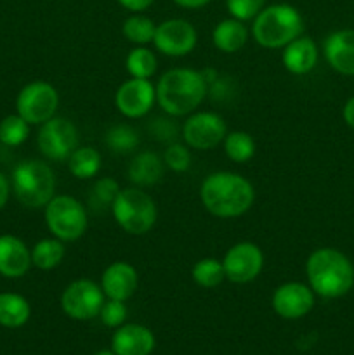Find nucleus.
<instances>
[{
  "instance_id": "nucleus-29",
  "label": "nucleus",
  "mask_w": 354,
  "mask_h": 355,
  "mask_svg": "<svg viewBox=\"0 0 354 355\" xmlns=\"http://www.w3.org/2000/svg\"><path fill=\"white\" fill-rule=\"evenodd\" d=\"M191 277H193V281L198 286L205 288V290L217 288L226 279L222 260L214 259V257L198 260L193 266V269H191Z\"/></svg>"
},
{
  "instance_id": "nucleus-1",
  "label": "nucleus",
  "mask_w": 354,
  "mask_h": 355,
  "mask_svg": "<svg viewBox=\"0 0 354 355\" xmlns=\"http://www.w3.org/2000/svg\"><path fill=\"white\" fill-rule=\"evenodd\" d=\"M200 201L217 218H238L252 208L255 189L246 177L236 172L208 173L200 186Z\"/></svg>"
},
{
  "instance_id": "nucleus-9",
  "label": "nucleus",
  "mask_w": 354,
  "mask_h": 355,
  "mask_svg": "<svg viewBox=\"0 0 354 355\" xmlns=\"http://www.w3.org/2000/svg\"><path fill=\"white\" fill-rule=\"evenodd\" d=\"M104 302L106 297L101 284L92 279H75L62 290L59 304L69 319L90 321L99 315Z\"/></svg>"
},
{
  "instance_id": "nucleus-22",
  "label": "nucleus",
  "mask_w": 354,
  "mask_h": 355,
  "mask_svg": "<svg viewBox=\"0 0 354 355\" xmlns=\"http://www.w3.org/2000/svg\"><path fill=\"white\" fill-rule=\"evenodd\" d=\"M163 168L165 163L163 158H160L156 153L153 151H142L132 158L130 165H128V179L134 186L137 187H148L155 186L160 179L163 177Z\"/></svg>"
},
{
  "instance_id": "nucleus-13",
  "label": "nucleus",
  "mask_w": 354,
  "mask_h": 355,
  "mask_svg": "<svg viewBox=\"0 0 354 355\" xmlns=\"http://www.w3.org/2000/svg\"><path fill=\"white\" fill-rule=\"evenodd\" d=\"M222 267H224L226 279L231 283H252L264 269V253L255 243L239 241L233 245L222 257Z\"/></svg>"
},
{
  "instance_id": "nucleus-32",
  "label": "nucleus",
  "mask_w": 354,
  "mask_h": 355,
  "mask_svg": "<svg viewBox=\"0 0 354 355\" xmlns=\"http://www.w3.org/2000/svg\"><path fill=\"white\" fill-rule=\"evenodd\" d=\"M31 125L24 121L19 114H9L0 121V142L9 148H17L30 135Z\"/></svg>"
},
{
  "instance_id": "nucleus-25",
  "label": "nucleus",
  "mask_w": 354,
  "mask_h": 355,
  "mask_svg": "<svg viewBox=\"0 0 354 355\" xmlns=\"http://www.w3.org/2000/svg\"><path fill=\"white\" fill-rule=\"evenodd\" d=\"M66 257L65 241L58 238H44L31 248V263L38 270H52L62 263Z\"/></svg>"
},
{
  "instance_id": "nucleus-15",
  "label": "nucleus",
  "mask_w": 354,
  "mask_h": 355,
  "mask_svg": "<svg viewBox=\"0 0 354 355\" xmlns=\"http://www.w3.org/2000/svg\"><path fill=\"white\" fill-rule=\"evenodd\" d=\"M273 304L274 312L280 318L288 319V321H295L309 312L314 307V291L311 290L309 284L298 283V281H288V283L280 284L273 293Z\"/></svg>"
},
{
  "instance_id": "nucleus-35",
  "label": "nucleus",
  "mask_w": 354,
  "mask_h": 355,
  "mask_svg": "<svg viewBox=\"0 0 354 355\" xmlns=\"http://www.w3.org/2000/svg\"><path fill=\"white\" fill-rule=\"evenodd\" d=\"M127 314L128 312L127 307H125V302L110 300L108 298L103 304V307H101L99 318L106 328H120L127 321Z\"/></svg>"
},
{
  "instance_id": "nucleus-16",
  "label": "nucleus",
  "mask_w": 354,
  "mask_h": 355,
  "mask_svg": "<svg viewBox=\"0 0 354 355\" xmlns=\"http://www.w3.org/2000/svg\"><path fill=\"white\" fill-rule=\"evenodd\" d=\"M99 284L103 288V293L106 298H110V300L127 302L137 291V269L132 263L125 262V260H117V262L110 263L103 270Z\"/></svg>"
},
{
  "instance_id": "nucleus-24",
  "label": "nucleus",
  "mask_w": 354,
  "mask_h": 355,
  "mask_svg": "<svg viewBox=\"0 0 354 355\" xmlns=\"http://www.w3.org/2000/svg\"><path fill=\"white\" fill-rule=\"evenodd\" d=\"M31 307L23 295L0 293V326L9 329L21 328L28 322Z\"/></svg>"
},
{
  "instance_id": "nucleus-27",
  "label": "nucleus",
  "mask_w": 354,
  "mask_h": 355,
  "mask_svg": "<svg viewBox=\"0 0 354 355\" xmlns=\"http://www.w3.org/2000/svg\"><path fill=\"white\" fill-rule=\"evenodd\" d=\"M156 23L151 17L144 16L142 12L130 14L121 24V33L130 44L134 45H148L153 44L155 38Z\"/></svg>"
},
{
  "instance_id": "nucleus-28",
  "label": "nucleus",
  "mask_w": 354,
  "mask_h": 355,
  "mask_svg": "<svg viewBox=\"0 0 354 355\" xmlns=\"http://www.w3.org/2000/svg\"><path fill=\"white\" fill-rule=\"evenodd\" d=\"M224 153L233 163H246L255 156V141L245 130L228 132L222 141Z\"/></svg>"
},
{
  "instance_id": "nucleus-11",
  "label": "nucleus",
  "mask_w": 354,
  "mask_h": 355,
  "mask_svg": "<svg viewBox=\"0 0 354 355\" xmlns=\"http://www.w3.org/2000/svg\"><path fill=\"white\" fill-rule=\"evenodd\" d=\"M184 144L189 149L208 151L224 141L228 134V125L221 114L214 111H194L187 114L186 121L180 128Z\"/></svg>"
},
{
  "instance_id": "nucleus-36",
  "label": "nucleus",
  "mask_w": 354,
  "mask_h": 355,
  "mask_svg": "<svg viewBox=\"0 0 354 355\" xmlns=\"http://www.w3.org/2000/svg\"><path fill=\"white\" fill-rule=\"evenodd\" d=\"M151 130L158 141H172L177 128L176 125L172 123V120H162V118H158V120H155V123H153Z\"/></svg>"
},
{
  "instance_id": "nucleus-5",
  "label": "nucleus",
  "mask_w": 354,
  "mask_h": 355,
  "mask_svg": "<svg viewBox=\"0 0 354 355\" xmlns=\"http://www.w3.org/2000/svg\"><path fill=\"white\" fill-rule=\"evenodd\" d=\"M10 189L23 207L45 208L56 196L54 170L42 159H24L12 170Z\"/></svg>"
},
{
  "instance_id": "nucleus-6",
  "label": "nucleus",
  "mask_w": 354,
  "mask_h": 355,
  "mask_svg": "<svg viewBox=\"0 0 354 355\" xmlns=\"http://www.w3.org/2000/svg\"><path fill=\"white\" fill-rule=\"evenodd\" d=\"M111 215L124 232L130 236H144L158 220L155 200L141 187H125L111 205Z\"/></svg>"
},
{
  "instance_id": "nucleus-41",
  "label": "nucleus",
  "mask_w": 354,
  "mask_h": 355,
  "mask_svg": "<svg viewBox=\"0 0 354 355\" xmlns=\"http://www.w3.org/2000/svg\"><path fill=\"white\" fill-rule=\"evenodd\" d=\"M94 355H117L113 352V350H101V352H97V354H94Z\"/></svg>"
},
{
  "instance_id": "nucleus-37",
  "label": "nucleus",
  "mask_w": 354,
  "mask_h": 355,
  "mask_svg": "<svg viewBox=\"0 0 354 355\" xmlns=\"http://www.w3.org/2000/svg\"><path fill=\"white\" fill-rule=\"evenodd\" d=\"M124 9H127L128 12L135 14V12H144L146 9L155 3V0H117Z\"/></svg>"
},
{
  "instance_id": "nucleus-19",
  "label": "nucleus",
  "mask_w": 354,
  "mask_h": 355,
  "mask_svg": "<svg viewBox=\"0 0 354 355\" xmlns=\"http://www.w3.org/2000/svg\"><path fill=\"white\" fill-rule=\"evenodd\" d=\"M281 62L292 75H307L318 64V45L307 35H301L281 49Z\"/></svg>"
},
{
  "instance_id": "nucleus-4",
  "label": "nucleus",
  "mask_w": 354,
  "mask_h": 355,
  "mask_svg": "<svg viewBox=\"0 0 354 355\" xmlns=\"http://www.w3.org/2000/svg\"><path fill=\"white\" fill-rule=\"evenodd\" d=\"M252 38L264 49H283L304 33V17L290 3L267 6L252 19Z\"/></svg>"
},
{
  "instance_id": "nucleus-17",
  "label": "nucleus",
  "mask_w": 354,
  "mask_h": 355,
  "mask_svg": "<svg viewBox=\"0 0 354 355\" xmlns=\"http://www.w3.org/2000/svg\"><path fill=\"white\" fill-rule=\"evenodd\" d=\"M31 266V250L23 239L12 234L0 236V276L19 279L26 276Z\"/></svg>"
},
{
  "instance_id": "nucleus-20",
  "label": "nucleus",
  "mask_w": 354,
  "mask_h": 355,
  "mask_svg": "<svg viewBox=\"0 0 354 355\" xmlns=\"http://www.w3.org/2000/svg\"><path fill=\"white\" fill-rule=\"evenodd\" d=\"M155 349V335L142 324H121L111 338L117 355H149Z\"/></svg>"
},
{
  "instance_id": "nucleus-23",
  "label": "nucleus",
  "mask_w": 354,
  "mask_h": 355,
  "mask_svg": "<svg viewBox=\"0 0 354 355\" xmlns=\"http://www.w3.org/2000/svg\"><path fill=\"white\" fill-rule=\"evenodd\" d=\"M69 173L75 179L80 180H89L99 173L101 165H103V158L97 149L92 146H78L71 155L66 159Z\"/></svg>"
},
{
  "instance_id": "nucleus-8",
  "label": "nucleus",
  "mask_w": 354,
  "mask_h": 355,
  "mask_svg": "<svg viewBox=\"0 0 354 355\" xmlns=\"http://www.w3.org/2000/svg\"><path fill=\"white\" fill-rule=\"evenodd\" d=\"M59 107V92L52 83L35 80L26 83L16 97V111L30 125H42L52 116Z\"/></svg>"
},
{
  "instance_id": "nucleus-10",
  "label": "nucleus",
  "mask_w": 354,
  "mask_h": 355,
  "mask_svg": "<svg viewBox=\"0 0 354 355\" xmlns=\"http://www.w3.org/2000/svg\"><path fill=\"white\" fill-rule=\"evenodd\" d=\"M37 144L42 155L51 162H66L78 148V128L65 116H52L40 125Z\"/></svg>"
},
{
  "instance_id": "nucleus-3",
  "label": "nucleus",
  "mask_w": 354,
  "mask_h": 355,
  "mask_svg": "<svg viewBox=\"0 0 354 355\" xmlns=\"http://www.w3.org/2000/svg\"><path fill=\"white\" fill-rule=\"evenodd\" d=\"M305 276L314 295L340 298L354 286V266L349 257L335 248H318L307 257Z\"/></svg>"
},
{
  "instance_id": "nucleus-26",
  "label": "nucleus",
  "mask_w": 354,
  "mask_h": 355,
  "mask_svg": "<svg viewBox=\"0 0 354 355\" xmlns=\"http://www.w3.org/2000/svg\"><path fill=\"white\" fill-rule=\"evenodd\" d=\"M125 69L132 78L149 80L158 69V59L146 45H135L125 58Z\"/></svg>"
},
{
  "instance_id": "nucleus-40",
  "label": "nucleus",
  "mask_w": 354,
  "mask_h": 355,
  "mask_svg": "<svg viewBox=\"0 0 354 355\" xmlns=\"http://www.w3.org/2000/svg\"><path fill=\"white\" fill-rule=\"evenodd\" d=\"M342 116H344V121H346L351 128H354V96L351 97V99L346 103V106H344Z\"/></svg>"
},
{
  "instance_id": "nucleus-14",
  "label": "nucleus",
  "mask_w": 354,
  "mask_h": 355,
  "mask_svg": "<svg viewBox=\"0 0 354 355\" xmlns=\"http://www.w3.org/2000/svg\"><path fill=\"white\" fill-rule=\"evenodd\" d=\"M156 103V87L151 80L128 78L115 92V106L121 116L137 120L146 116Z\"/></svg>"
},
{
  "instance_id": "nucleus-31",
  "label": "nucleus",
  "mask_w": 354,
  "mask_h": 355,
  "mask_svg": "<svg viewBox=\"0 0 354 355\" xmlns=\"http://www.w3.org/2000/svg\"><path fill=\"white\" fill-rule=\"evenodd\" d=\"M104 142L117 155H127L139 146V134L130 125H115L106 132Z\"/></svg>"
},
{
  "instance_id": "nucleus-38",
  "label": "nucleus",
  "mask_w": 354,
  "mask_h": 355,
  "mask_svg": "<svg viewBox=\"0 0 354 355\" xmlns=\"http://www.w3.org/2000/svg\"><path fill=\"white\" fill-rule=\"evenodd\" d=\"M10 196V182L2 172H0V210L7 205Z\"/></svg>"
},
{
  "instance_id": "nucleus-2",
  "label": "nucleus",
  "mask_w": 354,
  "mask_h": 355,
  "mask_svg": "<svg viewBox=\"0 0 354 355\" xmlns=\"http://www.w3.org/2000/svg\"><path fill=\"white\" fill-rule=\"evenodd\" d=\"M156 103L163 113L179 118L194 113L208 96L203 73L193 68L167 69L156 83Z\"/></svg>"
},
{
  "instance_id": "nucleus-39",
  "label": "nucleus",
  "mask_w": 354,
  "mask_h": 355,
  "mask_svg": "<svg viewBox=\"0 0 354 355\" xmlns=\"http://www.w3.org/2000/svg\"><path fill=\"white\" fill-rule=\"evenodd\" d=\"M172 2L176 3V6L183 7V9L194 10V9H201V7L208 6L212 0H172Z\"/></svg>"
},
{
  "instance_id": "nucleus-7",
  "label": "nucleus",
  "mask_w": 354,
  "mask_h": 355,
  "mask_svg": "<svg viewBox=\"0 0 354 355\" xmlns=\"http://www.w3.org/2000/svg\"><path fill=\"white\" fill-rule=\"evenodd\" d=\"M45 225L54 238L73 243L82 238L89 227L85 207L69 194H56L44 208Z\"/></svg>"
},
{
  "instance_id": "nucleus-30",
  "label": "nucleus",
  "mask_w": 354,
  "mask_h": 355,
  "mask_svg": "<svg viewBox=\"0 0 354 355\" xmlns=\"http://www.w3.org/2000/svg\"><path fill=\"white\" fill-rule=\"evenodd\" d=\"M121 191L120 184H118L117 179L113 177H101L94 182V186L90 187V194H89V203L90 207L94 208L96 211H103L110 208L113 201L117 200L118 193Z\"/></svg>"
},
{
  "instance_id": "nucleus-34",
  "label": "nucleus",
  "mask_w": 354,
  "mask_h": 355,
  "mask_svg": "<svg viewBox=\"0 0 354 355\" xmlns=\"http://www.w3.org/2000/svg\"><path fill=\"white\" fill-rule=\"evenodd\" d=\"M266 7V0H226V9L235 19L252 21Z\"/></svg>"
},
{
  "instance_id": "nucleus-21",
  "label": "nucleus",
  "mask_w": 354,
  "mask_h": 355,
  "mask_svg": "<svg viewBox=\"0 0 354 355\" xmlns=\"http://www.w3.org/2000/svg\"><path fill=\"white\" fill-rule=\"evenodd\" d=\"M248 37L250 31L246 24L231 16L219 21L212 30V44L219 52H224V54H235L242 51L248 42Z\"/></svg>"
},
{
  "instance_id": "nucleus-33",
  "label": "nucleus",
  "mask_w": 354,
  "mask_h": 355,
  "mask_svg": "<svg viewBox=\"0 0 354 355\" xmlns=\"http://www.w3.org/2000/svg\"><path fill=\"white\" fill-rule=\"evenodd\" d=\"M163 163L172 172L184 173L191 166L189 148L186 144H180V142H170L163 151Z\"/></svg>"
},
{
  "instance_id": "nucleus-12",
  "label": "nucleus",
  "mask_w": 354,
  "mask_h": 355,
  "mask_svg": "<svg viewBox=\"0 0 354 355\" xmlns=\"http://www.w3.org/2000/svg\"><path fill=\"white\" fill-rule=\"evenodd\" d=\"M198 44V31L183 17H170L156 24L153 45L167 58H184L191 54Z\"/></svg>"
},
{
  "instance_id": "nucleus-18",
  "label": "nucleus",
  "mask_w": 354,
  "mask_h": 355,
  "mask_svg": "<svg viewBox=\"0 0 354 355\" xmlns=\"http://www.w3.org/2000/svg\"><path fill=\"white\" fill-rule=\"evenodd\" d=\"M326 62L337 73L354 76V30H339L330 33L323 44Z\"/></svg>"
}]
</instances>
